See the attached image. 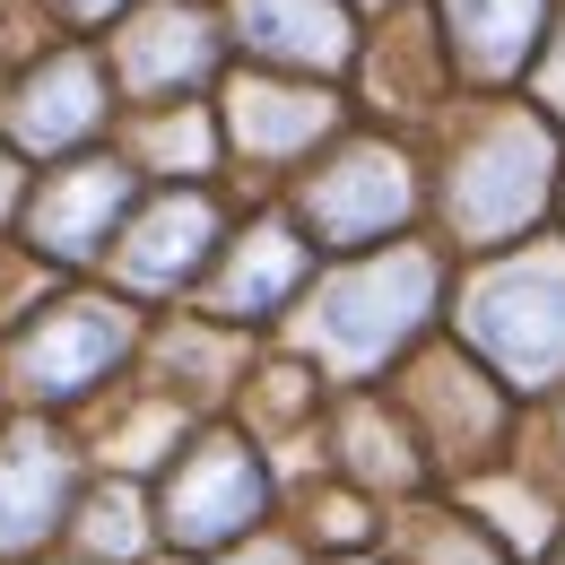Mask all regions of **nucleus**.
Returning a JSON list of instances; mask_svg holds the SVG:
<instances>
[{
	"instance_id": "0eeeda50",
	"label": "nucleus",
	"mask_w": 565,
	"mask_h": 565,
	"mask_svg": "<svg viewBox=\"0 0 565 565\" xmlns=\"http://www.w3.org/2000/svg\"><path fill=\"white\" fill-rule=\"evenodd\" d=\"M210 71H217V26L183 0H157L114 35V78L148 105H183Z\"/></svg>"
},
{
	"instance_id": "9d476101",
	"label": "nucleus",
	"mask_w": 565,
	"mask_h": 565,
	"mask_svg": "<svg viewBox=\"0 0 565 565\" xmlns=\"http://www.w3.org/2000/svg\"><path fill=\"white\" fill-rule=\"evenodd\" d=\"M217 122H226V140L244 148V166H287V157H305L313 140H331L340 96H322V87H279V78H235Z\"/></svg>"
},
{
	"instance_id": "20e7f679",
	"label": "nucleus",
	"mask_w": 565,
	"mask_h": 565,
	"mask_svg": "<svg viewBox=\"0 0 565 565\" xmlns=\"http://www.w3.org/2000/svg\"><path fill=\"white\" fill-rule=\"evenodd\" d=\"M270 504V479L253 461V444L235 435H201L174 470H166V540L174 548H217V540H244Z\"/></svg>"
},
{
	"instance_id": "2eb2a0df",
	"label": "nucleus",
	"mask_w": 565,
	"mask_h": 565,
	"mask_svg": "<svg viewBox=\"0 0 565 565\" xmlns=\"http://www.w3.org/2000/svg\"><path fill=\"white\" fill-rule=\"evenodd\" d=\"M548 0H444V53L470 78H513L540 53Z\"/></svg>"
},
{
	"instance_id": "9b49d317",
	"label": "nucleus",
	"mask_w": 565,
	"mask_h": 565,
	"mask_svg": "<svg viewBox=\"0 0 565 565\" xmlns=\"http://www.w3.org/2000/svg\"><path fill=\"white\" fill-rule=\"evenodd\" d=\"M210 244H217L210 192H166V201L140 210L131 235H122V279L140 287V296H166V287H183L201 262H210Z\"/></svg>"
},
{
	"instance_id": "6e6552de",
	"label": "nucleus",
	"mask_w": 565,
	"mask_h": 565,
	"mask_svg": "<svg viewBox=\"0 0 565 565\" xmlns=\"http://www.w3.org/2000/svg\"><path fill=\"white\" fill-rule=\"evenodd\" d=\"M105 114H114V78H105L96 53L71 44V53H53V62L26 71L18 105H9V140L26 148V157H62V148H78Z\"/></svg>"
},
{
	"instance_id": "aec40b11",
	"label": "nucleus",
	"mask_w": 565,
	"mask_h": 565,
	"mask_svg": "<svg viewBox=\"0 0 565 565\" xmlns=\"http://www.w3.org/2000/svg\"><path fill=\"white\" fill-rule=\"evenodd\" d=\"M557 96H565V26H557Z\"/></svg>"
},
{
	"instance_id": "f03ea898",
	"label": "nucleus",
	"mask_w": 565,
	"mask_h": 565,
	"mask_svg": "<svg viewBox=\"0 0 565 565\" xmlns=\"http://www.w3.org/2000/svg\"><path fill=\"white\" fill-rule=\"evenodd\" d=\"M426 313H435V253L392 244L383 262H365V270L322 287V305H313V349L331 356L340 374H374Z\"/></svg>"
},
{
	"instance_id": "39448f33",
	"label": "nucleus",
	"mask_w": 565,
	"mask_h": 565,
	"mask_svg": "<svg viewBox=\"0 0 565 565\" xmlns=\"http://www.w3.org/2000/svg\"><path fill=\"white\" fill-rule=\"evenodd\" d=\"M409 210H418V174H409L401 148H383V140L340 148L313 174V192H305V226L322 244H383V235L409 226Z\"/></svg>"
},
{
	"instance_id": "ddd939ff",
	"label": "nucleus",
	"mask_w": 565,
	"mask_h": 565,
	"mask_svg": "<svg viewBox=\"0 0 565 565\" xmlns=\"http://www.w3.org/2000/svg\"><path fill=\"white\" fill-rule=\"evenodd\" d=\"M305 270H313L305 235H287L279 217H262V226H244V244L226 253V270H217V287H210V305L226 313V322H270L287 296L305 287Z\"/></svg>"
},
{
	"instance_id": "6ab92c4d",
	"label": "nucleus",
	"mask_w": 565,
	"mask_h": 565,
	"mask_svg": "<svg viewBox=\"0 0 565 565\" xmlns=\"http://www.w3.org/2000/svg\"><path fill=\"white\" fill-rule=\"evenodd\" d=\"M235 565H296L287 548H253V557H235Z\"/></svg>"
},
{
	"instance_id": "a211bd4d",
	"label": "nucleus",
	"mask_w": 565,
	"mask_h": 565,
	"mask_svg": "<svg viewBox=\"0 0 565 565\" xmlns=\"http://www.w3.org/2000/svg\"><path fill=\"white\" fill-rule=\"evenodd\" d=\"M9 201H18V166L0 157V217H9Z\"/></svg>"
},
{
	"instance_id": "dca6fc26",
	"label": "nucleus",
	"mask_w": 565,
	"mask_h": 565,
	"mask_svg": "<svg viewBox=\"0 0 565 565\" xmlns=\"http://www.w3.org/2000/svg\"><path fill=\"white\" fill-rule=\"evenodd\" d=\"M140 157H148V166L174 157V174H201V166H210V114H192V105H183V114H157Z\"/></svg>"
},
{
	"instance_id": "4468645a",
	"label": "nucleus",
	"mask_w": 565,
	"mask_h": 565,
	"mask_svg": "<svg viewBox=\"0 0 565 565\" xmlns=\"http://www.w3.org/2000/svg\"><path fill=\"white\" fill-rule=\"evenodd\" d=\"M235 35L270 62H296V71H340L356 53L340 0H235Z\"/></svg>"
},
{
	"instance_id": "f257e3e1",
	"label": "nucleus",
	"mask_w": 565,
	"mask_h": 565,
	"mask_svg": "<svg viewBox=\"0 0 565 565\" xmlns=\"http://www.w3.org/2000/svg\"><path fill=\"white\" fill-rule=\"evenodd\" d=\"M548 192H557V131L540 114H495L444 174V217L461 244H513L548 210Z\"/></svg>"
},
{
	"instance_id": "1a4fd4ad",
	"label": "nucleus",
	"mask_w": 565,
	"mask_h": 565,
	"mask_svg": "<svg viewBox=\"0 0 565 565\" xmlns=\"http://www.w3.org/2000/svg\"><path fill=\"white\" fill-rule=\"evenodd\" d=\"M122 217H131V166L87 157V166H62V174L26 201V235H35V253H53V262H96Z\"/></svg>"
},
{
	"instance_id": "423d86ee",
	"label": "nucleus",
	"mask_w": 565,
	"mask_h": 565,
	"mask_svg": "<svg viewBox=\"0 0 565 565\" xmlns=\"http://www.w3.org/2000/svg\"><path fill=\"white\" fill-rule=\"evenodd\" d=\"M131 356V313L122 305H96V296H71V305H53L26 340H18V392L26 401H78V392H96L114 365Z\"/></svg>"
},
{
	"instance_id": "f8f14e48",
	"label": "nucleus",
	"mask_w": 565,
	"mask_h": 565,
	"mask_svg": "<svg viewBox=\"0 0 565 565\" xmlns=\"http://www.w3.org/2000/svg\"><path fill=\"white\" fill-rule=\"evenodd\" d=\"M62 513H71V452L44 426L0 435V548L44 540Z\"/></svg>"
},
{
	"instance_id": "7ed1b4c3",
	"label": "nucleus",
	"mask_w": 565,
	"mask_h": 565,
	"mask_svg": "<svg viewBox=\"0 0 565 565\" xmlns=\"http://www.w3.org/2000/svg\"><path fill=\"white\" fill-rule=\"evenodd\" d=\"M470 340L513 392H548L565 374V253H522L470 287Z\"/></svg>"
},
{
	"instance_id": "f3484780",
	"label": "nucleus",
	"mask_w": 565,
	"mask_h": 565,
	"mask_svg": "<svg viewBox=\"0 0 565 565\" xmlns=\"http://www.w3.org/2000/svg\"><path fill=\"white\" fill-rule=\"evenodd\" d=\"M62 9H71L78 26H96V18H114V9H131V0H62Z\"/></svg>"
}]
</instances>
